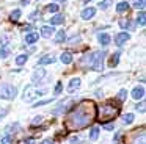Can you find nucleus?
<instances>
[{
  "label": "nucleus",
  "mask_w": 146,
  "mask_h": 144,
  "mask_svg": "<svg viewBox=\"0 0 146 144\" xmlns=\"http://www.w3.org/2000/svg\"><path fill=\"white\" fill-rule=\"evenodd\" d=\"M57 2H66V0H57Z\"/></svg>",
  "instance_id": "obj_48"
},
{
  "label": "nucleus",
  "mask_w": 146,
  "mask_h": 144,
  "mask_svg": "<svg viewBox=\"0 0 146 144\" xmlns=\"http://www.w3.org/2000/svg\"><path fill=\"white\" fill-rule=\"evenodd\" d=\"M104 58H105V52H96L91 69H94V71H98V72L102 71V69H104Z\"/></svg>",
  "instance_id": "obj_5"
},
{
  "label": "nucleus",
  "mask_w": 146,
  "mask_h": 144,
  "mask_svg": "<svg viewBox=\"0 0 146 144\" xmlns=\"http://www.w3.org/2000/svg\"><path fill=\"white\" fill-rule=\"evenodd\" d=\"M85 2H86V3H88V2H91V0H85Z\"/></svg>",
  "instance_id": "obj_49"
},
{
  "label": "nucleus",
  "mask_w": 146,
  "mask_h": 144,
  "mask_svg": "<svg viewBox=\"0 0 146 144\" xmlns=\"http://www.w3.org/2000/svg\"><path fill=\"white\" fill-rule=\"evenodd\" d=\"M126 97H127V91L126 89H119V92H118V100H119V102H124Z\"/></svg>",
  "instance_id": "obj_32"
},
{
  "label": "nucleus",
  "mask_w": 146,
  "mask_h": 144,
  "mask_svg": "<svg viewBox=\"0 0 146 144\" xmlns=\"http://www.w3.org/2000/svg\"><path fill=\"white\" fill-rule=\"evenodd\" d=\"M38 16H39V13H38V11H35V13H33V14H30V19H32V20H33V19H36V17H38Z\"/></svg>",
  "instance_id": "obj_44"
},
{
  "label": "nucleus",
  "mask_w": 146,
  "mask_h": 144,
  "mask_svg": "<svg viewBox=\"0 0 146 144\" xmlns=\"http://www.w3.org/2000/svg\"><path fill=\"white\" fill-rule=\"evenodd\" d=\"M27 59H29V55H25V53H24V55H19L16 58V64L17 66H24L27 63Z\"/></svg>",
  "instance_id": "obj_25"
},
{
  "label": "nucleus",
  "mask_w": 146,
  "mask_h": 144,
  "mask_svg": "<svg viewBox=\"0 0 146 144\" xmlns=\"http://www.w3.org/2000/svg\"><path fill=\"white\" fill-rule=\"evenodd\" d=\"M64 41H66V33H64V30H60L57 33V38H55V42H64Z\"/></svg>",
  "instance_id": "obj_22"
},
{
  "label": "nucleus",
  "mask_w": 146,
  "mask_h": 144,
  "mask_svg": "<svg viewBox=\"0 0 146 144\" xmlns=\"http://www.w3.org/2000/svg\"><path fill=\"white\" fill-rule=\"evenodd\" d=\"M16 96H17V89L13 85H2V86H0V99L13 100Z\"/></svg>",
  "instance_id": "obj_3"
},
{
  "label": "nucleus",
  "mask_w": 146,
  "mask_h": 144,
  "mask_svg": "<svg viewBox=\"0 0 146 144\" xmlns=\"http://www.w3.org/2000/svg\"><path fill=\"white\" fill-rule=\"evenodd\" d=\"M19 17H21V9H14V11L11 13V16H10V19H11L13 22L19 20Z\"/></svg>",
  "instance_id": "obj_29"
},
{
  "label": "nucleus",
  "mask_w": 146,
  "mask_h": 144,
  "mask_svg": "<svg viewBox=\"0 0 146 144\" xmlns=\"http://www.w3.org/2000/svg\"><path fill=\"white\" fill-rule=\"evenodd\" d=\"M63 22H64V16H61V14H57L50 19V25H60Z\"/></svg>",
  "instance_id": "obj_20"
},
{
  "label": "nucleus",
  "mask_w": 146,
  "mask_h": 144,
  "mask_svg": "<svg viewBox=\"0 0 146 144\" xmlns=\"http://www.w3.org/2000/svg\"><path fill=\"white\" fill-rule=\"evenodd\" d=\"M129 39H130L129 33H126V31H123V33L116 34V38H115V44H116V46H123V44H124V42H127Z\"/></svg>",
  "instance_id": "obj_9"
},
{
  "label": "nucleus",
  "mask_w": 146,
  "mask_h": 144,
  "mask_svg": "<svg viewBox=\"0 0 146 144\" xmlns=\"http://www.w3.org/2000/svg\"><path fill=\"white\" fill-rule=\"evenodd\" d=\"M98 136H99V128L98 127H93L91 131H90V139L96 141V139H98Z\"/></svg>",
  "instance_id": "obj_26"
},
{
  "label": "nucleus",
  "mask_w": 146,
  "mask_h": 144,
  "mask_svg": "<svg viewBox=\"0 0 146 144\" xmlns=\"http://www.w3.org/2000/svg\"><path fill=\"white\" fill-rule=\"evenodd\" d=\"M96 105L91 100H83L77 106H74L71 110V113L68 114L66 119V127L69 130H80L85 128L86 125H90L96 118Z\"/></svg>",
  "instance_id": "obj_1"
},
{
  "label": "nucleus",
  "mask_w": 146,
  "mask_h": 144,
  "mask_svg": "<svg viewBox=\"0 0 146 144\" xmlns=\"http://www.w3.org/2000/svg\"><path fill=\"white\" fill-rule=\"evenodd\" d=\"M60 59H61L63 64H71V63H72V55H71L69 52H64V53H61Z\"/></svg>",
  "instance_id": "obj_19"
},
{
  "label": "nucleus",
  "mask_w": 146,
  "mask_h": 144,
  "mask_svg": "<svg viewBox=\"0 0 146 144\" xmlns=\"http://www.w3.org/2000/svg\"><path fill=\"white\" fill-rule=\"evenodd\" d=\"M80 83H82V81H80V78H72V80L69 81V85H68V92H74V91H77L80 88Z\"/></svg>",
  "instance_id": "obj_11"
},
{
  "label": "nucleus",
  "mask_w": 146,
  "mask_h": 144,
  "mask_svg": "<svg viewBox=\"0 0 146 144\" xmlns=\"http://www.w3.org/2000/svg\"><path fill=\"white\" fill-rule=\"evenodd\" d=\"M93 59H94V53H86L82 58V66H90V67H91Z\"/></svg>",
  "instance_id": "obj_15"
},
{
  "label": "nucleus",
  "mask_w": 146,
  "mask_h": 144,
  "mask_svg": "<svg viewBox=\"0 0 146 144\" xmlns=\"http://www.w3.org/2000/svg\"><path fill=\"white\" fill-rule=\"evenodd\" d=\"M54 27L52 25H44V27L41 28V34H42V38H50L52 34H54Z\"/></svg>",
  "instance_id": "obj_13"
},
{
  "label": "nucleus",
  "mask_w": 146,
  "mask_h": 144,
  "mask_svg": "<svg viewBox=\"0 0 146 144\" xmlns=\"http://www.w3.org/2000/svg\"><path fill=\"white\" fill-rule=\"evenodd\" d=\"M137 24H138L140 27H145V24H146V13H145V11L138 13V17H137Z\"/></svg>",
  "instance_id": "obj_21"
},
{
  "label": "nucleus",
  "mask_w": 146,
  "mask_h": 144,
  "mask_svg": "<svg viewBox=\"0 0 146 144\" xmlns=\"http://www.w3.org/2000/svg\"><path fill=\"white\" fill-rule=\"evenodd\" d=\"M130 144H145V130H140V133L138 131H135L133 133V136H132V139H130Z\"/></svg>",
  "instance_id": "obj_7"
},
{
  "label": "nucleus",
  "mask_w": 146,
  "mask_h": 144,
  "mask_svg": "<svg viewBox=\"0 0 146 144\" xmlns=\"http://www.w3.org/2000/svg\"><path fill=\"white\" fill-rule=\"evenodd\" d=\"M145 0H133V2H132V5H133V8H137V9H143V8H145Z\"/></svg>",
  "instance_id": "obj_28"
},
{
  "label": "nucleus",
  "mask_w": 146,
  "mask_h": 144,
  "mask_svg": "<svg viewBox=\"0 0 146 144\" xmlns=\"http://www.w3.org/2000/svg\"><path fill=\"white\" fill-rule=\"evenodd\" d=\"M119 113V106L111 105V103H105L99 108V119L101 122H107V121H113L115 116H118Z\"/></svg>",
  "instance_id": "obj_2"
},
{
  "label": "nucleus",
  "mask_w": 146,
  "mask_h": 144,
  "mask_svg": "<svg viewBox=\"0 0 146 144\" xmlns=\"http://www.w3.org/2000/svg\"><path fill=\"white\" fill-rule=\"evenodd\" d=\"M98 41H99V44H101V46H108V44H110V36H108L107 33H101V34H98Z\"/></svg>",
  "instance_id": "obj_14"
},
{
  "label": "nucleus",
  "mask_w": 146,
  "mask_h": 144,
  "mask_svg": "<svg viewBox=\"0 0 146 144\" xmlns=\"http://www.w3.org/2000/svg\"><path fill=\"white\" fill-rule=\"evenodd\" d=\"M69 143L71 144H80V138L79 136H74V138H71V139H69Z\"/></svg>",
  "instance_id": "obj_39"
},
{
  "label": "nucleus",
  "mask_w": 146,
  "mask_h": 144,
  "mask_svg": "<svg viewBox=\"0 0 146 144\" xmlns=\"http://www.w3.org/2000/svg\"><path fill=\"white\" fill-rule=\"evenodd\" d=\"M116 11L119 13V14L127 13V11H129V3H127V2H119V3L116 5Z\"/></svg>",
  "instance_id": "obj_18"
},
{
  "label": "nucleus",
  "mask_w": 146,
  "mask_h": 144,
  "mask_svg": "<svg viewBox=\"0 0 146 144\" xmlns=\"http://www.w3.org/2000/svg\"><path fill=\"white\" fill-rule=\"evenodd\" d=\"M47 92V91L46 89H33V86H27L25 88V91H24V100H25V102H32L33 99H35V97H38V96H44V94Z\"/></svg>",
  "instance_id": "obj_4"
},
{
  "label": "nucleus",
  "mask_w": 146,
  "mask_h": 144,
  "mask_svg": "<svg viewBox=\"0 0 146 144\" xmlns=\"http://www.w3.org/2000/svg\"><path fill=\"white\" fill-rule=\"evenodd\" d=\"M61 89H63V83H61V81H58L57 86H55V96H58V94L61 92Z\"/></svg>",
  "instance_id": "obj_36"
},
{
  "label": "nucleus",
  "mask_w": 146,
  "mask_h": 144,
  "mask_svg": "<svg viewBox=\"0 0 146 144\" xmlns=\"http://www.w3.org/2000/svg\"><path fill=\"white\" fill-rule=\"evenodd\" d=\"M143 96H145V88H143V86L133 88V91H132V97H133V99L140 100V99H143Z\"/></svg>",
  "instance_id": "obj_12"
},
{
  "label": "nucleus",
  "mask_w": 146,
  "mask_h": 144,
  "mask_svg": "<svg viewBox=\"0 0 146 144\" xmlns=\"http://www.w3.org/2000/svg\"><path fill=\"white\" fill-rule=\"evenodd\" d=\"M77 41H79V36H72V38H71V41H69V42H71V44H76Z\"/></svg>",
  "instance_id": "obj_43"
},
{
  "label": "nucleus",
  "mask_w": 146,
  "mask_h": 144,
  "mask_svg": "<svg viewBox=\"0 0 146 144\" xmlns=\"http://www.w3.org/2000/svg\"><path fill=\"white\" fill-rule=\"evenodd\" d=\"M7 113H8V110H2V111H0V119L3 118V116L7 114Z\"/></svg>",
  "instance_id": "obj_46"
},
{
  "label": "nucleus",
  "mask_w": 146,
  "mask_h": 144,
  "mask_svg": "<svg viewBox=\"0 0 146 144\" xmlns=\"http://www.w3.org/2000/svg\"><path fill=\"white\" fill-rule=\"evenodd\" d=\"M41 121H42V116H36V118L32 121V124H33V125H36V124H39Z\"/></svg>",
  "instance_id": "obj_41"
},
{
  "label": "nucleus",
  "mask_w": 146,
  "mask_h": 144,
  "mask_svg": "<svg viewBox=\"0 0 146 144\" xmlns=\"http://www.w3.org/2000/svg\"><path fill=\"white\" fill-rule=\"evenodd\" d=\"M8 55H10V47H2V49H0V58L3 59V58H7Z\"/></svg>",
  "instance_id": "obj_30"
},
{
  "label": "nucleus",
  "mask_w": 146,
  "mask_h": 144,
  "mask_svg": "<svg viewBox=\"0 0 146 144\" xmlns=\"http://www.w3.org/2000/svg\"><path fill=\"white\" fill-rule=\"evenodd\" d=\"M111 2H113V0H102V2L99 3V8H101V9H107L108 6L111 5Z\"/></svg>",
  "instance_id": "obj_33"
},
{
  "label": "nucleus",
  "mask_w": 146,
  "mask_h": 144,
  "mask_svg": "<svg viewBox=\"0 0 146 144\" xmlns=\"http://www.w3.org/2000/svg\"><path fill=\"white\" fill-rule=\"evenodd\" d=\"M133 119H135V116H133L132 113H127V114H124V116H123V122H124L126 125L132 124V122H133Z\"/></svg>",
  "instance_id": "obj_24"
},
{
  "label": "nucleus",
  "mask_w": 146,
  "mask_h": 144,
  "mask_svg": "<svg viewBox=\"0 0 146 144\" xmlns=\"http://www.w3.org/2000/svg\"><path fill=\"white\" fill-rule=\"evenodd\" d=\"M41 144H54V141H52V139H44Z\"/></svg>",
  "instance_id": "obj_47"
},
{
  "label": "nucleus",
  "mask_w": 146,
  "mask_h": 144,
  "mask_svg": "<svg viewBox=\"0 0 146 144\" xmlns=\"http://www.w3.org/2000/svg\"><path fill=\"white\" fill-rule=\"evenodd\" d=\"M119 55H121L119 52H116V53H113V55H111V58H110V63H108V64H110L111 67H115V66L118 64V61H119Z\"/></svg>",
  "instance_id": "obj_23"
},
{
  "label": "nucleus",
  "mask_w": 146,
  "mask_h": 144,
  "mask_svg": "<svg viewBox=\"0 0 146 144\" xmlns=\"http://www.w3.org/2000/svg\"><path fill=\"white\" fill-rule=\"evenodd\" d=\"M135 108L138 110L140 113H145V102H141V103H137V105H135Z\"/></svg>",
  "instance_id": "obj_38"
},
{
  "label": "nucleus",
  "mask_w": 146,
  "mask_h": 144,
  "mask_svg": "<svg viewBox=\"0 0 146 144\" xmlns=\"http://www.w3.org/2000/svg\"><path fill=\"white\" fill-rule=\"evenodd\" d=\"M96 14V9L94 8H85L82 11V14H80V17L83 19V20H90V19H93Z\"/></svg>",
  "instance_id": "obj_10"
},
{
  "label": "nucleus",
  "mask_w": 146,
  "mask_h": 144,
  "mask_svg": "<svg viewBox=\"0 0 146 144\" xmlns=\"http://www.w3.org/2000/svg\"><path fill=\"white\" fill-rule=\"evenodd\" d=\"M71 103H72V99H66V100H63V102H60V105L54 110V114H60L61 111H66L71 106Z\"/></svg>",
  "instance_id": "obj_8"
},
{
  "label": "nucleus",
  "mask_w": 146,
  "mask_h": 144,
  "mask_svg": "<svg viewBox=\"0 0 146 144\" xmlns=\"http://www.w3.org/2000/svg\"><path fill=\"white\" fill-rule=\"evenodd\" d=\"M44 77H46V69L39 67V69H36V71L33 72V75H32V81H33V83H39V81L44 80Z\"/></svg>",
  "instance_id": "obj_6"
},
{
  "label": "nucleus",
  "mask_w": 146,
  "mask_h": 144,
  "mask_svg": "<svg viewBox=\"0 0 146 144\" xmlns=\"http://www.w3.org/2000/svg\"><path fill=\"white\" fill-rule=\"evenodd\" d=\"M104 128H105V130H113V124H110V122H105V124H104Z\"/></svg>",
  "instance_id": "obj_42"
},
{
  "label": "nucleus",
  "mask_w": 146,
  "mask_h": 144,
  "mask_svg": "<svg viewBox=\"0 0 146 144\" xmlns=\"http://www.w3.org/2000/svg\"><path fill=\"white\" fill-rule=\"evenodd\" d=\"M54 61H55V58L52 55H46V56H42V58H39L38 64L39 66H44V64H50V63H54Z\"/></svg>",
  "instance_id": "obj_17"
},
{
  "label": "nucleus",
  "mask_w": 146,
  "mask_h": 144,
  "mask_svg": "<svg viewBox=\"0 0 146 144\" xmlns=\"http://www.w3.org/2000/svg\"><path fill=\"white\" fill-rule=\"evenodd\" d=\"M52 99H46V100H41V102H36L33 106H41V105H46V103H50Z\"/></svg>",
  "instance_id": "obj_37"
},
{
  "label": "nucleus",
  "mask_w": 146,
  "mask_h": 144,
  "mask_svg": "<svg viewBox=\"0 0 146 144\" xmlns=\"http://www.w3.org/2000/svg\"><path fill=\"white\" fill-rule=\"evenodd\" d=\"M38 39H39V34L35 33V31H33V33H29L25 36V42L27 44H35V42H38Z\"/></svg>",
  "instance_id": "obj_16"
},
{
  "label": "nucleus",
  "mask_w": 146,
  "mask_h": 144,
  "mask_svg": "<svg viewBox=\"0 0 146 144\" xmlns=\"http://www.w3.org/2000/svg\"><path fill=\"white\" fill-rule=\"evenodd\" d=\"M46 9H47L49 13H57L58 11V5H57V3H50V5H49Z\"/></svg>",
  "instance_id": "obj_34"
},
{
  "label": "nucleus",
  "mask_w": 146,
  "mask_h": 144,
  "mask_svg": "<svg viewBox=\"0 0 146 144\" xmlns=\"http://www.w3.org/2000/svg\"><path fill=\"white\" fill-rule=\"evenodd\" d=\"M17 128H19V124L14 122V124H11V125H8V127H7V131H8V133H14V131H17Z\"/></svg>",
  "instance_id": "obj_31"
},
{
  "label": "nucleus",
  "mask_w": 146,
  "mask_h": 144,
  "mask_svg": "<svg viewBox=\"0 0 146 144\" xmlns=\"http://www.w3.org/2000/svg\"><path fill=\"white\" fill-rule=\"evenodd\" d=\"M22 143H24V144H35L36 141H35V138H27V139L22 141Z\"/></svg>",
  "instance_id": "obj_40"
},
{
  "label": "nucleus",
  "mask_w": 146,
  "mask_h": 144,
  "mask_svg": "<svg viewBox=\"0 0 146 144\" xmlns=\"http://www.w3.org/2000/svg\"><path fill=\"white\" fill-rule=\"evenodd\" d=\"M29 3H30V0H21V5L22 6H27Z\"/></svg>",
  "instance_id": "obj_45"
},
{
  "label": "nucleus",
  "mask_w": 146,
  "mask_h": 144,
  "mask_svg": "<svg viewBox=\"0 0 146 144\" xmlns=\"http://www.w3.org/2000/svg\"><path fill=\"white\" fill-rule=\"evenodd\" d=\"M119 27L124 28V30H126V28L129 30V28H133V25H132V22H130V20H127V19H126V20H119Z\"/></svg>",
  "instance_id": "obj_27"
},
{
  "label": "nucleus",
  "mask_w": 146,
  "mask_h": 144,
  "mask_svg": "<svg viewBox=\"0 0 146 144\" xmlns=\"http://www.w3.org/2000/svg\"><path fill=\"white\" fill-rule=\"evenodd\" d=\"M2 144H13V136L7 135V136L2 138Z\"/></svg>",
  "instance_id": "obj_35"
}]
</instances>
